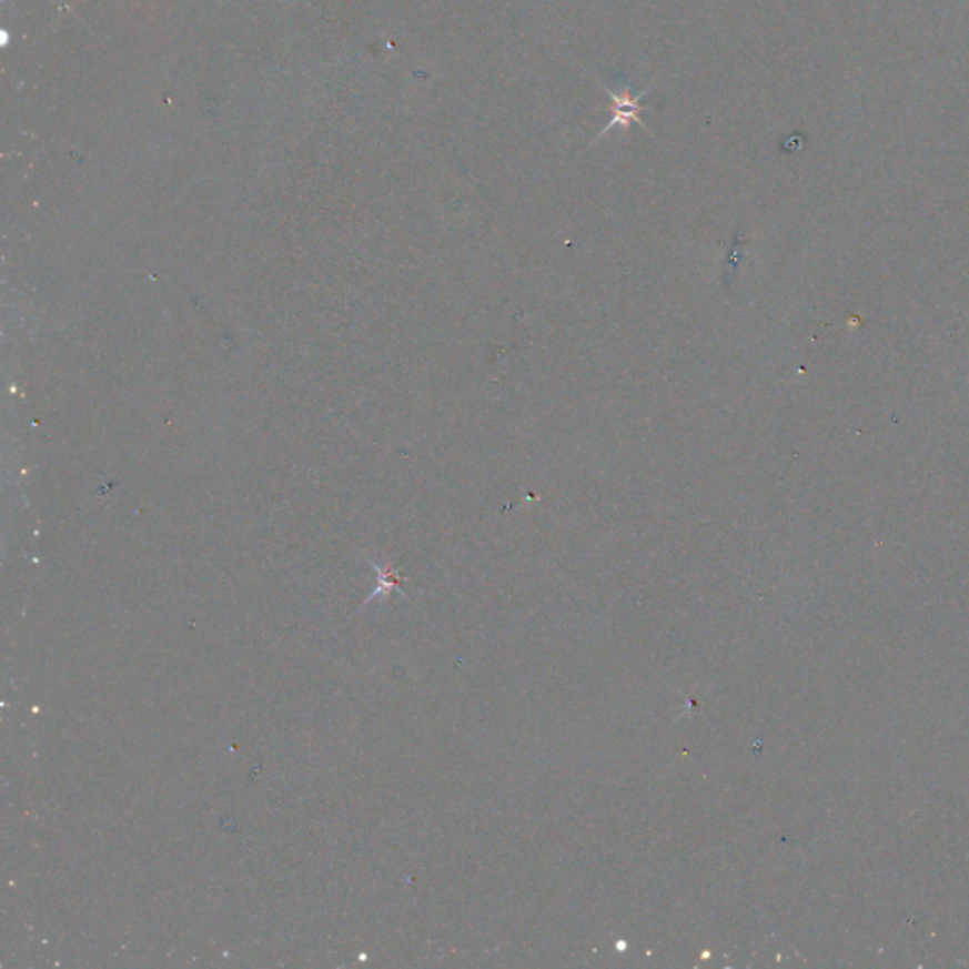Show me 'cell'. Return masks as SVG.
Returning a JSON list of instances; mask_svg holds the SVG:
<instances>
[{"label":"cell","mask_w":969,"mask_h":969,"mask_svg":"<svg viewBox=\"0 0 969 969\" xmlns=\"http://www.w3.org/2000/svg\"><path fill=\"white\" fill-rule=\"evenodd\" d=\"M612 80H614V85L603 84L604 90H606V93L610 97L612 120L610 123L598 133L595 142H597L600 137L606 135L610 129L629 128L633 122L638 123L640 128L648 129L646 128V123L643 122V118H640V112L646 110V107H643V101L644 97L649 95V90L635 93L629 80L622 77V74L612 77Z\"/></svg>","instance_id":"6da1fadb"}]
</instances>
